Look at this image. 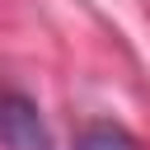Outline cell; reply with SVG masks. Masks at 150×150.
Listing matches in <instances>:
<instances>
[{"label":"cell","instance_id":"cell-1","mask_svg":"<svg viewBox=\"0 0 150 150\" xmlns=\"http://www.w3.org/2000/svg\"><path fill=\"white\" fill-rule=\"evenodd\" d=\"M75 150H145V145L117 122H94L75 136Z\"/></svg>","mask_w":150,"mask_h":150},{"label":"cell","instance_id":"cell-2","mask_svg":"<svg viewBox=\"0 0 150 150\" xmlns=\"http://www.w3.org/2000/svg\"><path fill=\"white\" fill-rule=\"evenodd\" d=\"M5 103H9V89H0V112H5Z\"/></svg>","mask_w":150,"mask_h":150}]
</instances>
